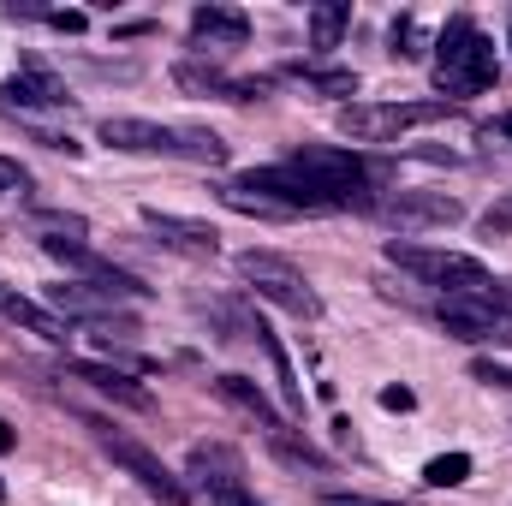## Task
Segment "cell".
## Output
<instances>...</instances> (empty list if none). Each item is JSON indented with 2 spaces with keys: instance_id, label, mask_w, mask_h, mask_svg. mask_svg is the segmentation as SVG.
Instances as JSON below:
<instances>
[{
  "instance_id": "1",
  "label": "cell",
  "mask_w": 512,
  "mask_h": 506,
  "mask_svg": "<svg viewBox=\"0 0 512 506\" xmlns=\"http://www.w3.org/2000/svg\"><path fill=\"white\" fill-rule=\"evenodd\" d=\"M429 48H435V90H441V102H453V108H459V96H483V90L495 84V72H501L495 42H489V36L477 30V18H465V12H453L447 30H441Z\"/></svg>"
},
{
  "instance_id": "2",
  "label": "cell",
  "mask_w": 512,
  "mask_h": 506,
  "mask_svg": "<svg viewBox=\"0 0 512 506\" xmlns=\"http://www.w3.org/2000/svg\"><path fill=\"white\" fill-rule=\"evenodd\" d=\"M96 137H102L108 149H120V155H179V161H203V167H221V161H227V143L203 126H161V120L108 114Z\"/></svg>"
},
{
  "instance_id": "3",
  "label": "cell",
  "mask_w": 512,
  "mask_h": 506,
  "mask_svg": "<svg viewBox=\"0 0 512 506\" xmlns=\"http://www.w3.org/2000/svg\"><path fill=\"white\" fill-rule=\"evenodd\" d=\"M382 256L393 262V268H405V274H417V280L441 286V298H489V292H495V274H489L477 256H465V251H441V245L387 239Z\"/></svg>"
},
{
  "instance_id": "4",
  "label": "cell",
  "mask_w": 512,
  "mask_h": 506,
  "mask_svg": "<svg viewBox=\"0 0 512 506\" xmlns=\"http://www.w3.org/2000/svg\"><path fill=\"white\" fill-rule=\"evenodd\" d=\"M239 274L251 280L256 298H268V304H280L286 316H298V322H316L322 316V298H316V286L286 262V256L274 251H245L239 256Z\"/></svg>"
},
{
  "instance_id": "5",
  "label": "cell",
  "mask_w": 512,
  "mask_h": 506,
  "mask_svg": "<svg viewBox=\"0 0 512 506\" xmlns=\"http://www.w3.org/2000/svg\"><path fill=\"white\" fill-rule=\"evenodd\" d=\"M447 114H459V108L453 102H346L340 108V131L352 143H393L399 131L447 120Z\"/></svg>"
},
{
  "instance_id": "6",
  "label": "cell",
  "mask_w": 512,
  "mask_h": 506,
  "mask_svg": "<svg viewBox=\"0 0 512 506\" xmlns=\"http://www.w3.org/2000/svg\"><path fill=\"white\" fill-rule=\"evenodd\" d=\"M84 429H90V435L102 441V453H108V459H114L120 471H131V477H137V489L161 495L167 506H185V483H179V477H173V471H167V465H161V459H155V453L143 447V441L120 435V429H114V423H102V417H84Z\"/></svg>"
},
{
  "instance_id": "7",
  "label": "cell",
  "mask_w": 512,
  "mask_h": 506,
  "mask_svg": "<svg viewBox=\"0 0 512 506\" xmlns=\"http://www.w3.org/2000/svg\"><path fill=\"white\" fill-rule=\"evenodd\" d=\"M441 328L465 346H512V316L501 310V298H441L435 304Z\"/></svg>"
},
{
  "instance_id": "8",
  "label": "cell",
  "mask_w": 512,
  "mask_h": 506,
  "mask_svg": "<svg viewBox=\"0 0 512 506\" xmlns=\"http://www.w3.org/2000/svg\"><path fill=\"white\" fill-rule=\"evenodd\" d=\"M376 215L405 227V233H429V227L465 221V203L447 197V191H393V197H376Z\"/></svg>"
},
{
  "instance_id": "9",
  "label": "cell",
  "mask_w": 512,
  "mask_h": 506,
  "mask_svg": "<svg viewBox=\"0 0 512 506\" xmlns=\"http://www.w3.org/2000/svg\"><path fill=\"white\" fill-rule=\"evenodd\" d=\"M173 84L185 90V96H221V102H256V96H268V78H227L215 60H179L173 66Z\"/></svg>"
},
{
  "instance_id": "10",
  "label": "cell",
  "mask_w": 512,
  "mask_h": 506,
  "mask_svg": "<svg viewBox=\"0 0 512 506\" xmlns=\"http://www.w3.org/2000/svg\"><path fill=\"white\" fill-rule=\"evenodd\" d=\"M143 227L167 245V251L179 256H197V262H209V256H221V233L209 227V221H191V215H167V209H143Z\"/></svg>"
},
{
  "instance_id": "11",
  "label": "cell",
  "mask_w": 512,
  "mask_h": 506,
  "mask_svg": "<svg viewBox=\"0 0 512 506\" xmlns=\"http://www.w3.org/2000/svg\"><path fill=\"white\" fill-rule=\"evenodd\" d=\"M191 477L209 489V501H227V495H245L251 483V471H245V459L233 453V447H221V441H203V447H191Z\"/></svg>"
},
{
  "instance_id": "12",
  "label": "cell",
  "mask_w": 512,
  "mask_h": 506,
  "mask_svg": "<svg viewBox=\"0 0 512 506\" xmlns=\"http://www.w3.org/2000/svg\"><path fill=\"white\" fill-rule=\"evenodd\" d=\"M72 96H66V84L42 66V60H24V72L18 78H6L0 84V108H12V114H36V108H66Z\"/></svg>"
},
{
  "instance_id": "13",
  "label": "cell",
  "mask_w": 512,
  "mask_h": 506,
  "mask_svg": "<svg viewBox=\"0 0 512 506\" xmlns=\"http://www.w3.org/2000/svg\"><path fill=\"white\" fill-rule=\"evenodd\" d=\"M48 310L66 316V322L96 328V322H114V316H120V298H108V292L90 286V280H60V286H48Z\"/></svg>"
},
{
  "instance_id": "14",
  "label": "cell",
  "mask_w": 512,
  "mask_h": 506,
  "mask_svg": "<svg viewBox=\"0 0 512 506\" xmlns=\"http://www.w3.org/2000/svg\"><path fill=\"white\" fill-rule=\"evenodd\" d=\"M215 393H221L227 405H239V411L251 417L256 429H262V441H280V435H292V423H286V417H280V411L268 405V393H262V387H256L251 376H233V370H227V376H215Z\"/></svg>"
},
{
  "instance_id": "15",
  "label": "cell",
  "mask_w": 512,
  "mask_h": 506,
  "mask_svg": "<svg viewBox=\"0 0 512 506\" xmlns=\"http://www.w3.org/2000/svg\"><path fill=\"white\" fill-rule=\"evenodd\" d=\"M30 233H36V245L48 256H60V262H72V256L90 251V227H84V215H60V209H36L30 215Z\"/></svg>"
},
{
  "instance_id": "16",
  "label": "cell",
  "mask_w": 512,
  "mask_h": 506,
  "mask_svg": "<svg viewBox=\"0 0 512 506\" xmlns=\"http://www.w3.org/2000/svg\"><path fill=\"white\" fill-rule=\"evenodd\" d=\"M191 36L209 42V48H245L251 42V18L239 6H197L191 12ZM209 48H197V54H209Z\"/></svg>"
},
{
  "instance_id": "17",
  "label": "cell",
  "mask_w": 512,
  "mask_h": 506,
  "mask_svg": "<svg viewBox=\"0 0 512 506\" xmlns=\"http://www.w3.org/2000/svg\"><path fill=\"white\" fill-rule=\"evenodd\" d=\"M66 268H78V274H84L90 286H102V292H108V298H120V304H143V298H149V286H143V280H137L131 268H114V262H102L96 251L72 256Z\"/></svg>"
},
{
  "instance_id": "18",
  "label": "cell",
  "mask_w": 512,
  "mask_h": 506,
  "mask_svg": "<svg viewBox=\"0 0 512 506\" xmlns=\"http://www.w3.org/2000/svg\"><path fill=\"white\" fill-rule=\"evenodd\" d=\"M0 310L18 322V328H30V334H42L48 346H66L72 340V322L66 316H54V310H42V304H30V298H18V292H6L0 286Z\"/></svg>"
},
{
  "instance_id": "19",
  "label": "cell",
  "mask_w": 512,
  "mask_h": 506,
  "mask_svg": "<svg viewBox=\"0 0 512 506\" xmlns=\"http://www.w3.org/2000/svg\"><path fill=\"white\" fill-rule=\"evenodd\" d=\"M72 376L90 381L96 393H108L114 405H131V411H149V405H155L149 387H137V381H131L126 370H114V364H72Z\"/></svg>"
},
{
  "instance_id": "20",
  "label": "cell",
  "mask_w": 512,
  "mask_h": 506,
  "mask_svg": "<svg viewBox=\"0 0 512 506\" xmlns=\"http://www.w3.org/2000/svg\"><path fill=\"white\" fill-rule=\"evenodd\" d=\"M352 30V6L346 0H322L316 12H310V48H340V36Z\"/></svg>"
},
{
  "instance_id": "21",
  "label": "cell",
  "mask_w": 512,
  "mask_h": 506,
  "mask_svg": "<svg viewBox=\"0 0 512 506\" xmlns=\"http://www.w3.org/2000/svg\"><path fill=\"white\" fill-rule=\"evenodd\" d=\"M215 197H221L227 209H239V215H262V221H292V209H280V203H274V197H262V191H245L239 179L215 185Z\"/></svg>"
},
{
  "instance_id": "22",
  "label": "cell",
  "mask_w": 512,
  "mask_h": 506,
  "mask_svg": "<svg viewBox=\"0 0 512 506\" xmlns=\"http://www.w3.org/2000/svg\"><path fill=\"white\" fill-rule=\"evenodd\" d=\"M286 78H304L322 96H358V72H340V66H286Z\"/></svg>"
},
{
  "instance_id": "23",
  "label": "cell",
  "mask_w": 512,
  "mask_h": 506,
  "mask_svg": "<svg viewBox=\"0 0 512 506\" xmlns=\"http://www.w3.org/2000/svg\"><path fill=\"white\" fill-rule=\"evenodd\" d=\"M465 477H471V453H441V459L423 465V483L429 489H459Z\"/></svg>"
},
{
  "instance_id": "24",
  "label": "cell",
  "mask_w": 512,
  "mask_h": 506,
  "mask_svg": "<svg viewBox=\"0 0 512 506\" xmlns=\"http://www.w3.org/2000/svg\"><path fill=\"white\" fill-rule=\"evenodd\" d=\"M387 42H393V54H399V60H423V48H429V36H423V24H417L411 12H399V18H393V30H387Z\"/></svg>"
},
{
  "instance_id": "25",
  "label": "cell",
  "mask_w": 512,
  "mask_h": 506,
  "mask_svg": "<svg viewBox=\"0 0 512 506\" xmlns=\"http://www.w3.org/2000/svg\"><path fill=\"white\" fill-rule=\"evenodd\" d=\"M24 191H30V173H24L18 161L0 155V197H24Z\"/></svg>"
},
{
  "instance_id": "26",
  "label": "cell",
  "mask_w": 512,
  "mask_h": 506,
  "mask_svg": "<svg viewBox=\"0 0 512 506\" xmlns=\"http://www.w3.org/2000/svg\"><path fill=\"white\" fill-rule=\"evenodd\" d=\"M507 233H512V197L501 203V209L483 215V239H507Z\"/></svg>"
},
{
  "instance_id": "27",
  "label": "cell",
  "mask_w": 512,
  "mask_h": 506,
  "mask_svg": "<svg viewBox=\"0 0 512 506\" xmlns=\"http://www.w3.org/2000/svg\"><path fill=\"white\" fill-rule=\"evenodd\" d=\"M471 370H477V381H489V387H512V370L507 364H495V358H477Z\"/></svg>"
},
{
  "instance_id": "28",
  "label": "cell",
  "mask_w": 512,
  "mask_h": 506,
  "mask_svg": "<svg viewBox=\"0 0 512 506\" xmlns=\"http://www.w3.org/2000/svg\"><path fill=\"white\" fill-rule=\"evenodd\" d=\"M382 405H387V411H411V405H417V393H411V387H382Z\"/></svg>"
},
{
  "instance_id": "29",
  "label": "cell",
  "mask_w": 512,
  "mask_h": 506,
  "mask_svg": "<svg viewBox=\"0 0 512 506\" xmlns=\"http://www.w3.org/2000/svg\"><path fill=\"white\" fill-rule=\"evenodd\" d=\"M322 506H387V501H364V495H322Z\"/></svg>"
},
{
  "instance_id": "30",
  "label": "cell",
  "mask_w": 512,
  "mask_h": 506,
  "mask_svg": "<svg viewBox=\"0 0 512 506\" xmlns=\"http://www.w3.org/2000/svg\"><path fill=\"white\" fill-rule=\"evenodd\" d=\"M12 447H18V435H12V423L0 417V453H12Z\"/></svg>"
},
{
  "instance_id": "31",
  "label": "cell",
  "mask_w": 512,
  "mask_h": 506,
  "mask_svg": "<svg viewBox=\"0 0 512 506\" xmlns=\"http://www.w3.org/2000/svg\"><path fill=\"white\" fill-rule=\"evenodd\" d=\"M495 298H501V310L512 316V280H495Z\"/></svg>"
},
{
  "instance_id": "32",
  "label": "cell",
  "mask_w": 512,
  "mask_h": 506,
  "mask_svg": "<svg viewBox=\"0 0 512 506\" xmlns=\"http://www.w3.org/2000/svg\"><path fill=\"white\" fill-rule=\"evenodd\" d=\"M215 506H262V501H256L251 489H245V495H227V501H215Z\"/></svg>"
},
{
  "instance_id": "33",
  "label": "cell",
  "mask_w": 512,
  "mask_h": 506,
  "mask_svg": "<svg viewBox=\"0 0 512 506\" xmlns=\"http://www.w3.org/2000/svg\"><path fill=\"white\" fill-rule=\"evenodd\" d=\"M495 131H501V137H512V114H501V120H495Z\"/></svg>"
},
{
  "instance_id": "34",
  "label": "cell",
  "mask_w": 512,
  "mask_h": 506,
  "mask_svg": "<svg viewBox=\"0 0 512 506\" xmlns=\"http://www.w3.org/2000/svg\"><path fill=\"white\" fill-rule=\"evenodd\" d=\"M507 48H512V24H507Z\"/></svg>"
},
{
  "instance_id": "35",
  "label": "cell",
  "mask_w": 512,
  "mask_h": 506,
  "mask_svg": "<svg viewBox=\"0 0 512 506\" xmlns=\"http://www.w3.org/2000/svg\"><path fill=\"white\" fill-rule=\"evenodd\" d=\"M0 501H6V483H0Z\"/></svg>"
}]
</instances>
